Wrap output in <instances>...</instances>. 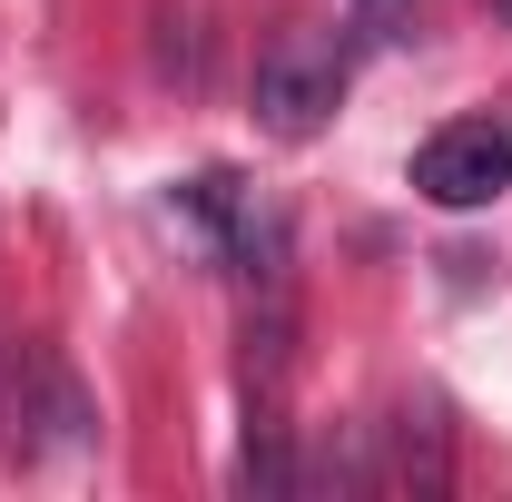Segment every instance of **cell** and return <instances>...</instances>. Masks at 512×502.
<instances>
[{
	"label": "cell",
	"mask_w": 512,
	"mask_h": 502,
	"mask_svg": "<svg viewBox=\"0 0 512 502\" xmlns=\"http://www.w3.org/2000/svg\"><path fill=\"white\" fill-rule=\"evenodd\" d=\"M503 188H512V119H453L414 148V197L444 217H473Z\"/></svg>",
	"instance_id": "7a4b0ae2"
},
{
	"label": "cell",
	"mask_w": 512,
	"mask_h": 502,
	"mask_svg": "<svg viewBox=\"0 0 512 502\" xmlns=\"http://www.w3.org/2000/svg\"><path fill=\"white\" fill-rule=\"evenodd\" d=\"M394 443H404V483H424V493H444V424H394Z\"/></svg>",
	"instance_id": "277c9868"
},
{
	"label": "cell",
	"mask_w": 512,
	"mask_h": 502,
	"mask_svg": "<svg viewBox=\"0 0 512 502\" xmlns=\"http://www.w3.org/2000/svg\"><path fill=\"white\" fill-rule=\"evenodd\" d=\"M355 30L375 50H404V40H424V0H355Z\"/></svg>",
	"instance_id": "3957f363"
},
{
	"label": "cell",
	"mask_w": 512,
	"mask_h": 502,
	"mask_svg": "<svg viewBox=\"0 0 512 502\" xmlns=\"http://www.w3.org/2000/svg\"><path fill=\"white\" fill-rule=\"evenodd\" d=\"M256 128L266 138H316L335 119V99H345V40L316 30V20H296V30H276L266 50H256Z\"/></svg>",
	"instance_id": "6da1fadb"
},
{
	"label": "cell",
	"mask_w": 512,
	"mask_h": 502,
	"mask_svg": "<svg viewBox=\"0 0 512 502\" xmlns=\"http://www.w3.org/2000/svg\"><path fill=\"white\" fill-rule=\"evenodd\" d=\"M493 10H503V20H512V0H493Z\"/></svg>",
	"instance_id": "5b68a950"
}]
</instances>
